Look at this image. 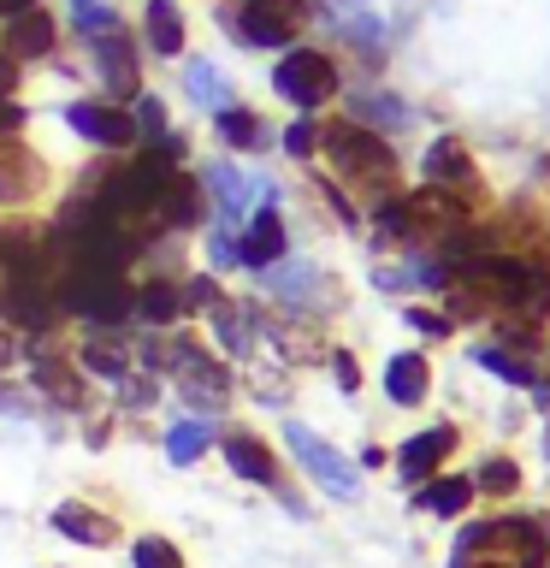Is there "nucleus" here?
<instances>
[{"instance_id":"6e6552de","label":"nucleus","mask_w":550,"mask_h":568,"mask_svg":"<svg viewBox=\"0 0 550 568\" xmlns=\"http://www.w3.org/2000/svg\"><path fill=\"white\" fill-rule=\"evenodd\" d=\"M95 71H101V83L113 89L119 101H136V42L124 30H101L95 36Z\"/></svg>"},{"instance_id":"f8f14e48","label":"nucleus","mask_w":550,"mask_h":568,"mask_svg":"<svg viewBox=\"0 0 550 568\" xmlns=\"http://www.w3.org/2000/svg\"><path fill=\"white\" fill-rule=\"evenodd\" d=\"M202 207H207V202H202V184H195L190 172H177L172 184L154 195L149 220H160L166 231H195V225H202Z\"/></svg>"},{"instance_id":"b1692460","label":"nucleus","mask_w":550,"mask_h":568,"mask_svg":"<svg viewBox=\"0 0 550 568\" xmlns=\"http://www.w3.org/2000/svg\"><path fill=\"white\" fill-rule=\"evenodd\" d=\"M207 444H213V426H207L202 415H195V420H177V426H172V438H166V456L177 462V468H190V462L202 456Z\"/></svg>"},{"instance_id":"7c9ffc66","label":"nucleus","mask_w":550,"mask_h":568,"mask_svg":"<svg viewBox=\"0 0 550 568\" xmlns=\"http://www.w3.org/2000/svg\"><path fill=\"white\" fill-rule=\"evenodd\" d=\"M136 568H184V557L172 550V539H136Z\"/></svg>"},{"instance_id":"f3484780","label":"nucleus","mask_w":550,"mask_h":568,"mask_svg":"<svg viewBox=\"0 0 550 568\" xmlns=\"http://www.w3.org/2000/svg\"><path fill=\"white\" fill-rule=\"evenodd\" d=\"M142 36H149L154 53H184V12H177V0H149L142 7Z\"/></svg>"},{"instance_id":"2f4dec72","label":"nucleus","mask_w":550,"mask_h":568,"mask_svg":"<svg viewBox=\"0 0 550 568\" xmlns=\"http://www.w3.org/2000/svg\"><path fill=\"white\" fill-rule=\"evenodd\" d=\"M273 284H278L284 296H314V266H302V261H291V266H284V261H278Z\"/></svg>"},{"instance_id":"0eeeda50","label":"nucleus","mask_w":550,"mask_h":568,"mask_svg":"<svg viewBox=\"0 0 550 568\" xmlns=\"http://www.w3.org/2000/svg\"><path fill=\"white\" fill-rule=\"evenodd\" d=\"M172 362H177V379H184V390H190V403H207V408H220L225 397H231V373L213 362V355L202 349V344H177L172 349Z\"/></svg>"},{"instance_id":"9d476101","label":"nucleus","mask_w":550,"mask_h":568,"mask_svg":"<svg viewBox=\"0 0 550 568\" xmlns=\"http://www.w3.org/2000/svg\"><path fill=\"white\" fill-rule=\"evenodd\" d=\"M237 261L243 266H278L284 261V220H278L273 202L248 213V225H243V237H237Z\"/></svg>"},{"instance_id":"2eb2a0df","label":"nucleus","mask_w":550,"mask_h":568,"mask_svg":"<svg viewBox=\"0 0 550 568\" xmlns=\"http://www.w3.org/2000/svg\"><path fill=\"white\" fill-rule=\"evenodd\" d=\"M35 178H42V160H35L18 136H0V202L35 195Z\"/></svg>"},{"instance_id":"c9c22d12","label":"nucleus","mask_w":550,"mask_h":568,"mask_svg":"<svg viewBox=\"0 0 550 568\" xmlns=\"http://www.w3.org/2000/svg\"><path fill=\"white\" fill-rule=\"evenodd\" d=\"M403 320H408L415 332H426V337H444V332H450V320H444V314H432V308H408Z\"/></svg>"},{"instance_id":"dca6fc26","label":"nucleus","mask_w":550,"mask_h":568,"mask_svg":"<svg viewBox=\"0 0 550 568\" xmlns=\"http://www.w3.org/2000/svg\"><path fill=\"white\" fill-rule=\"evenodd\" d=\"M225 462H231V474L255 479V486H278V462H273V450H266L255 433H231L225 438Z\"/></svg>"},{"instance_id":"a211bd4d","label":"nucleus","mask_w":550,"mask_h":568,"mask_svg":"<svg viewBox=\"0 0 550 568\" xmlns=\"http://www.w3.org/2000/svg\"><path fill=\"white\" fill-rule=\"evenodd\" d=\"M131 308H136L142 320H149V326H172V320L184 314V284H172V278H149V284L136 291Z\"/></svg>"},{"instance_id":"423d86ee","label":"nucleus","mask_w":550,"mask_h":568,"mask_svg":"<svg viewBox=\"0 0 550 568\" xmlns=\"http://www.w3.org/2000/svg\"><path fill=\"white\" fill-rule=\"evenodd\" d=\"M426 190H438V195H450V202H473L479 190V166H473V154H468V142L461 136H438L432 149H426Z\"/></svg>"},{"instance_id":"f257e3e1","label":"nucleus","mask_w":550,"mask_h":568,"mask_svg":"<svg viewBox=\"0 0 550 568\" xmlns=\"http://www.w3.org/2000/svg\"><path fill=\"white\" fill-rule=\"evenodd\" d=\"M550 562V521L539 515H503L479 521L456 539L450 568H544Z\"/></svg>"},{"instance_id":"f03ea898","label":"nucleus","mask_w":550,"mask_h":568,"mask_svg":"<svg viewBox=\"0 0 550 568\" xmlns=\"http://www.w3.org/2000/svg\"><path fill=\"white\" fill-rule=\"evenodd\" d=\"M319 154L337 166V178L367 195H397V154L385 149V136H373L367 124H319Z\"/></svg>"},{"instance_id":"f704fd0d","label":"nucleus","mask_w":550,"mask_h":568,"mask_svg":"<svg viewBox=\"0 0 550 568\" xmlns=\"http://www.w3.org/2000/svg\"><path fill=\"white\" fill-rule=\"evenodd\" d=\"M184 308H220V284H213V278H190L184 284Z\"/></svg>"},{"instance_id":"ddd939ff","label":"nucleus","mask_w":550,"mask_h":568,"mask_svg":"<svg viewBox=\"0 0 550 568\" xmlns=\"http://www.w3.org/2000/svg\"><path fill=\"white\" fill-rule=\"evenodd\" d=\"M53 18L42 12V7H30V12H18V18H7V42H0V53L7 60H42V53H53Z\"/></svg>"},{"instance_id":"72a5a7b5","label":"nucleus","mask_w":550,"mask_h":568,"mask_svg":"<svg viewBox=\"0 0 550 568\" xmlns=\"http://www.w3.org/2000/svg\"><path fill=\"white\" fill-rule=\"evenodd\" d=\"M319 149V124L314 119H296L291 131H284V154H314Z\"/></svg>"},{"instance_id":"a878e982","label":"nucleus","mask_w":550,"mask_h":568,"mask_svg":"<svg viewBox=\"0 0 550 568\" xmlns=\"http://www.w3.org/2000/svg\"><path fill=\"white\" fill-rule=\"evenodd\" d=\"M473 486L491 491V497H509L515 486H521V468H515L509 456H486V462H479V474H473Z\"/></svg>"},{"instance_id":"473e14b6","label":"nucleus","mask_w":550,"mask_h":568,"mask_svg":"<svg viewBox=\"0 0 550 568\" xmlns=\"http://www.w3.org/2000/svg\"><path fill=\"white\" fill-rule=\"evenodd\" d=\"M71 18H78V30H89V36L113 30V12H106L101 0H71Z\"/></svg>"},{"instance_id":"412c9836","label":"nucleus","mask_w":550,"mask_h":568,"mask_svg":"<svg viewBox=\"0 0 550 568\" xmlns=\"http://www.w3.org/2000/svg\"><path fill=\"white\" fill-rule=\"evenodd\" d=\"M207 184H213V195H220V207L231 213V220H237V213L261 195V178L255 172H231V166H213Z\"/></svg>"},{"instance_id":"c85d7f7f","label":"nucleus","mask_w":550,"mask_h":568,"mask_svg":"<svg viewBox=\"0 0 550 568\" xmlns=\"http://www.w3.org/2000/svg\"><path fill=\"white\" fill-rule=\"evenodd\" d=\"M213 332H220V344L231 355H248V314L237 308H213Z\"/></svg>"},{"instance_id":"6ab92c4d","label":"nucleus","mask_w":550,"mask_h":568,"mask_svg":"<svg viewBox=\"0 0 550 568\" xmlns=\"http://www.w3.org/2000/svg\"><path fill=\"white\" fill-rule=\"evenodd\" d=\"M184 89H190L195 106H207V113H225L231 106V83H225V71L213 60H190L184 65Z\"/></svg>"},{"instance_id":"7ed1b4c3","label":"nucleus","mask_w":550,"mask_h":568,"mask_svg":"<svg viewBox=\"0 0 550 568\" xmlns=\"http://www.w3.org/2000/svg\"><path fill=\"white\" fill-rule=\"evenodd\" d=\"M273 89L291 106H302V113H314V106H326L337 95V65L332 53L319 48H284L278 65H273Z\"/></svg>"},{"instance_id":"58836bf2","label":"nucleus","mask_w":550,"mask_h":568,"mask_svg":"<svg viewBox=\"0 0 550 568\" xmlns=\"http://www.w3.org/2000/svg\"><path fill=\"white\" fill-rule=\"evenodd\" d=\"M7 362H12V337L0 332V367H7Z\"/></svg>"},{"instance_id":"5701e85b","label":"nucleus","mask_w":550,"mask_h":568,"mask_svg":"<svg viewBox=\"0 0 550 568\" xmlns=\"http://www.w3.org/2000/svg\"><path fill=\"white\" fill-rule=\"evenodd\" d=\"M473 362L479 367H491L497 379H509V385H539V367H527L515 349H503V344H473Z\"/></svg>"},{"instance_id":"4be33fe9","label":"nucleus","mask_w":550,"mask_h":568,"mask_svg":"<svg viewBox=\"0 0 550 568\" xmlns=\"http://www.w3.org/2000/svg\"><path fill=\"white\" fill-rule=\"evenodd\" d=\"M468 504H473V479H450V474H444V479H426V486H420V509L426 515H461Z\"/></svg>"},{"instance_id":"4468645a","label":"nucleus","mask_w":550,"mask_h":568,"mask_svg":"<svg viewBox=\"0 0 550 568\" xmlns=\"http://www.w3.org/2000/svg\"><path fill=\"white\" fill-rule=\"evenodd\" d=\"M426 390H432V367H426V355H415V349L390 355V362H385V397L403 403V408H415V403H426Z\"/></svg>"},{"instance_id":"9b49d317","label":"nucleus","mask_w":550,"mask_h":568,"mask_svg":"<svg viewBox=\"0 0 550 568\" xmlns=\"http://www.w3.org/2000/svg\"><path fill=\"white\" fill-rule=\"evenodd\" d=\"M450 450H456V426L438 420V426H426V433H415V438H408L403 450H397V474L420 486V479H432V468H438V462L450 456Z\"/></svg>"},{"instance_id":"c756f323","label":"nucleus","mask_w":550,"mask_h":568,"mask_svg":"<svg viewBox=\"0 0 550 568\" xmlns=\"http://www.w3.org/2000/svg\"><path fill=\"white\" fill-rule=\"evenodd\" d=\"M35 385L53 390L60 403H78V379L65 373V362H35Z\"/></svg>"},{"instance_id":"bb28decb","label":"nucleus","mask_w":550,"mask_h":568,"mask_svg":"<svg viewBox=\"0 0 550 568\" xmlns=\"http://www.w3.org/2000/svg\"><path fill=\"white\" fill-rule=\"evenodd\" d=\"M220 136L231 142V149H255V142H261V119L248 113V106H225V113H220Z\"/></svg>"},{"instance_id":"39448f33","label":"nucleus","mask_w":550,"mask_h":568,"mask_svg":"<svg viewBox=\"0 0 550 568\" xmlns=\"http://www.w3.org/2000/svg\"><path fill=\"white\" fill-rule=\"evenodd\" d=\"M284 444H291V456H296L302 468H308V474H314V479H319V486H326L332 497H361V474H355L349 462H344V456H337L326 438L314 433V426L291 420V426H284Z\"/></svg>"},{"instance_id":"aec40b11","label":"nucleus","mask_w":550,"mask_h":568,"mask_svg":"<svg viewBox=\"0 0 550 568\" xmlns=\"http://www.w3.org/2000/svg\"><path fill=\"white\" fill-rule=\"evenodd\" d=\"M53 527H60L65 539H78V545H106L113 539V521L95 515V509H83V504H60L53 509Z\"/></svg>"},{"instance_id":"1a4fd4ad","label":"nucleus","mask_w":550,"mask_h":568,"mask_svg":"<svg viewBox=\"0 0 550 568\" xmlns=\"http://www.w3.org/2000/svg\"><path fill=\"white\" fill-rule=\"evenodd\" d=\"M65 124L89 142H101V149H124V142L136 136L131 113H119V106H101V101H71L65 106Z\"/></svg>"},{"instance_id":"cd10ccee","label":"nucleus","mask_w":550,"mask_h":568,"mask_svg":"<svg viewBox=\"0 0 550 568\" xmlns=\"http://www.w3.org/2000/svg\"><path fill=\"white\" fill-rule=\"evenodd\" d=\"M131 124L149 142H160V136H166V101H160V95H136L131 101Z\"/></svg>"},{"instance_id":"e433bc0d","label":"nucleus","mask_w":550,"mask_h":568,"mask_svg":"<svg viewBox=\"0 0 550 568\" xmlns=\"http://www.w3.org/2000/svg\"><path fill=\"white\" fill-rule=\"evenodd\" d=\"M332 379H337V390H355V385H361V373H355V355H349V349L332 355Z\"/></svg>"},{"instance_id":"20e7f679","label":"nucleus","mask_w":550,"mask_h":568,"mask_svg":"<svg viewBox=\"0 0 550 568\" xmlns=\"http://www.w3.org/2000/svg\"><path fill=\"white\" fill-rule=\"evenodd\" d=\"M220 18H225L231 30H237V42H255V48H296L308 7H302V0H243V7H225Z\"/></svg>"},{"instance_id":"393cba45","label":"nucleus","mask_w":550,"mask_h":568,"mask_svg":"<svg viewBox=\"0 0 550 568\" xmlns=\"http://www.w3.org/2000/svg\"><path fill=\"white\" fill-rule=\"evenodd\" d=\"M83 373H95V379H131V367H124V349L113 344V337H106V344H101V337H95V344H89L83 349Z\"/></svg>"},{"instance_id":"4c0bfd02","label":"nucleus","mask_w":550,"mask_h":568,"mask_svg":"<svg viewBox=\"0 0 550 568\" xmlns=\"http://www.w3.org/2000/svg\"><path fill=\"white\" fill-rule=\"evenodd\" d=\"M35 0H0V18H18V12H30Z\"/></svg>"}]
</instances>
